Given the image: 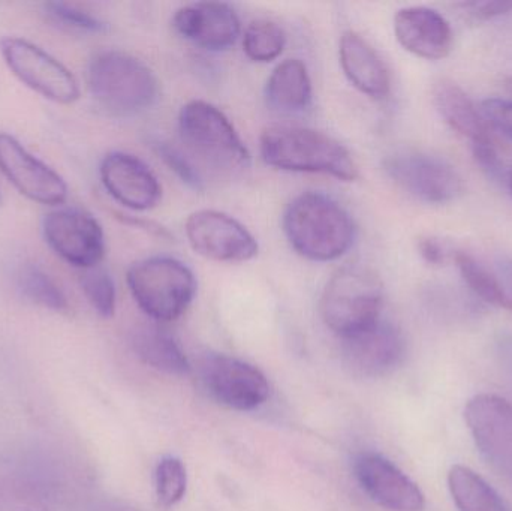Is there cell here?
Returning <instances> with one entry per match:
<instances>
[{
    "label": "cell",
    "mask_w": 512,
    "mask_h": 511,
    "mask_svg": "<svg viewBox=\"0 0 512 511\" xmlns=\"http://www.w3.org/2000/svg\"><path fill=\"white\" fill-rule=\"evenodd\" d=\"M283 231L297 254L318 263L348 254L357 236L351 215L321 192H306L289 203L283 213Z\"/></svg>",
    "instance_id": "6da1fadb"
},
{
    "label": "cell",
    "mask_w": 512,
    "mask_h": 511,
    "mask_svg": "<svg viewBox=\"0 0 512 511\" xmlns=\"http://www.w3.org/2000/svg\"><path fill=\"white\" fill-rule=\"evenodd\" d=\"M265 164L294 173H318L343 182L358 179V167L351 153L324 132L301 126L276 125L259 138Z\"/></svg>",
    "instance_id": "7a4b0ae2"
},
{
    "label": "cell",
    "mask_w": 512,
    "mask_h": 511,
    "mask_svg": "<svg viewBox=\"0 0 512 511\" xmlns=\"http://www.w3.org/2000/svg\"><path fill=\"white\" fill-rule=\"evenodd\" d=\"M87 84L95 101L114 116H135L153 107L159 83L152 69L131 54L101 51L90 60Z\"/></svg>",
    "instance_id": "3957f363"
},
{
    "label": "cell",
    "mask_w": 512,
    "mask_h": 511,
    "mask_svg": "<svg viewBox=\"0 0 512 511\" xmlns=\"http://www.w3.org/2000/svg\"><path fill=\"white\" fill-rule=\"evenodd\" d=\"M126 282L141 311L161 323L182 317L197 294L194 272L177 258L138 261L129 267Z\"/></svg>",
    "instance_id": "277c9868"
},
{
    "label": "cell",
    "mask_w": 512,
    "mask_h": 511,
    "mask_svg": "<svg viewBox=\"0 0 512 511\" xmlns=\"http://www.w3.org/2000/svg\"><path fill=\"white\" fill-rule=\"evenodd\" d=\"M382 306L381 282L360 266L337 270L321 297L322 320L342 339L381 320Z\"/></svg>",
    "instance_id": "5b68a950"
},
{
    "label": "cell",
    "mask_w": 512,
    "mask_h": 511,
    "mask_svg": "<svg viewBox=\"0 0 512 511\" xmlns=\"http://www.w3.org/2000/svg\"><path fill=\"white\" fill-rule=\"evenodd\" d=\"M179 131L192 155L224 171L251 164V153L224 111L207 101L188 102L179 114Z\"/></svg>",
    "instance_id": "8992f818"
},
{
    "label": "cell",
    "mask_w": 512,
    "mask_h": 511,
    "mask_svg": "<svg viewBox=\"0 0 512 511\" xmlns=\"http://www.w3.org/2000/svg\"><path fill=\"white\" fill-rule=\"evenodd\" d=\"M0 54L17 80L42 98L60 105L80 99V84L71 69L29 39L6 36L0 41Z\"/></svg>",
    "instance_id": "52a82bcc"
},
{
    "label": "cell",
    "mask_w": 512,
    "mask_h": 511,
    "mask_svg": "<svg viewBox=\"0 0 512 511\" xmlns=\"http://www.w3.org/2000/svg\"><path fill=\"white\" fill-rule=\"evenodd\" d=\"M48 248L75 269L98 267L105 257V234L95 216L75 207L51 210L42 219Z\"/></svg>",
    "instance_id": "ba28073f"
},
{
    "label": "cell",
    "mask_w": 512,
    "mask_h": 511,
    "mask_svg": "<svg viewBox=\"0 0 512 511\" xmlns=\"http://www.w3.org/2000/svg\"><path fill=\"white\" fill-rule=\"evenodd\" d=\"M200 377L209 395L231 410H256L270 398L265 375L236 357L207 354L200 363Z\"/></svg>",
    "instance_id": "9c48e42d"
},
{
    "label": "cell",
    "mask_w": 512,
    "mask_h": 511,
    "mask_svg": "<svg viewBox=\"0 0 512 511\" xmlns=\"http://www.w3.org/2000/svg\"><path fill=\"white\" fill-rule=\"evenodd\" d=\"M189 245L201 257L219 263H246L258 255L254 234L227 213L198 210L185 225Z\"/></svg>",
    "instance_id": "30bf717a"
},
{
    "label": "cell",
    "mask_w": 512,
    "mask_h": 511,
    "mask_svg": "<svg viewBox=\"0 0 512 511\" xmlns=\"http://www.w3.org/2000/svg\"><path fill=\"white\" fill-rule=\"evenodd\" d=\"M385 171L403 191L424 203H451L465 189L453 165L424 153L403 152L390 156L385 161Z\"/></svg>",
    "instance_id": "8fae6325"
},
{
    "label": "cell",
    "mask_w": 512,
    "mask_h": 511,
    "mask_svg": "<svg viewBox=\"0 0 512 511\" xmlns=\"http://www.w3.org/2000/svg\"><path fill=\"white\" fill-rule=\"evenodd\" d=\"M0 173L33 203L60 206L68 198L65 179L6 132H0Z\"/></svg>",
    "instance_id": "7c38bea8"
},
{
    "label": "cell",
    "mask_w": 512,
    "mask_h": 511,
    "mask_svg": "<svg viewBox=\"0 0 512 511\" xmlns=\"http://www.w3.org/2000/svg\"><path fill=\"white\" fill-rule=\"evenodd\" d=\"M465 420L481 456L501 476L512 480V405L501 396H474Z\"/></svg>",
    "instance_id": "4fadbf2b"
},
{
    "label": "cell",
    "mask_w": 512,
    "mask_h": 511,
    "mask_svg": "<svg viewBox=\"0 0 512 511\" xmlns=\"http://www.w3.org/2000/svg\"><path fill=\"white\" fill-rule=\"evenodd\" d=\"M405 353L402 332L384 318L343 338V363L355 377H384L402 363Z\"/></svg>",
    "instance_id": "5bb4252c"
},
{
    "label": "cell",
    "mask_w": 512,
    "mask_h": 511,
    "mask_svg": "<svg viewBox=\"0 0 512 511\" xmlns=\"http://www.w3.org/2000/svg\"><path fill=\"white\" fill-rule=\"evenodd\" d=\"M99 176L105 191L126 209L146 212L161 201L158 177L131 153L119 150L107 153L99 165Z\"/></svg>",
    "instance_id": "9a60e30c"
},
{
    "label": "cell",
    "mask_w": 512,
    "mask_h": 511,
    "mask_svg": "<svg viewBox=\"0 0 512 511\" xmlns=\"http://www.w3.org/2000/svg\"><path fill=\"white\" fill-rule=\"evenodd\" d=\"M355 479L361 489L379 506L391 511H423L426 498L393 462L375 453H363L355 459Z\"/></svg>",
    "instance_id": "2e32d148"
},
{
    "label": "cell",
    "mask_w": 512,
    "mask_h": 511,
    "mask_svg": "<svg viewBox=\"0 0 512 511\" xmlns=\"http://www.w3.org/2000/svg\"><path fill=\"white\" fill-rule=\"evenodd\" d=\"M174 29L197 47L224 51L239 39L242 26L234 8L228 3L198 2L177 9Z\"/></svg>",
    "instance_id": "e0dca14e"
},
{
    "label": "cell",
    "mask_w": 512,
    "mask_h": 511,
    "mask_svg": "<svg viewBox=\"0 0 512 511\" xmlns=\"http://www.w3.org/2000/svg\"><path fill=\"white\" fill-rule=\"evenodd\" d=\"M397 41L409 53L427 60L450 56L454 35L444 15L427 6H408L394 17Z\"/></svg>",
    "instance_id": "ac0fdd59"
},
{
    "label": "cell",
    "mask_w": 512,
    "mask_h": 511,
    "mask_svg": "<svg viewBox=\"0 0 512 511\" xmlns=\"http://www.w3.org/2000/svg\"><path fill=\"white\" fill-rule=\"evenodd\" d=\"M340 66L349 83L373 99L387 98L390 72L375 48L354 30L343 33L339 42Z\"/></svg>",
    "instance_id": "d6986e66"
},
{
    "label": "cell",
    "mask_w": 512,
    "mask_h": 511,
    "mask_svg": "<svg viewBox=\"0 0 512 511\" xmlns=\"http://www.w3.org/2000/svg\"><path fill=\"white\" fill-rule=\"evenodd\" d=\"M265 98L273 110L297 114L312 102V81L309 71L300 59H286L279 63L265 84Z\"/></svg>",
    "instance_id": "ffe728a7"
},
{
    "label": "cell",
    "mask_w": 512,
    "mask_h": 511,
    "mask_svg": "<svg viewBox=\"0 0 512 511\" xmlns=\"http://www.w3.org/2000/svg\"><path fill=\"white\" fill-rule=\"evenodd\" d=\"M131 345L141 362L170 375H188L191 363L179 342L168 330L155 324H143L132 332Z\"/></svg>",
    "instance_id": "44dd1931"
},
{
    "label": "cell",
    "mask_w": 512,
    "mask_h": 511,
    "mask_svg": "<svg viewBox=\"0 0 512 511\" xmlns=\"http://www.w3.org/2000/svg\"><path fill=\"white\" fill-rule=\"evenodd\" d=\"M435 104L442 119L474 144L492 140L483 117L468 95L453 81L442 80L435 87Z\"/></svg>",
    "instance_id": "7402d4cb"
},
{
    "label": "cell",
    "mask_w": 512,
    "mask_h": 511,
    "mask_svg": "<svg viewBox=\"0 0 512 511\" xmlns=\"http://www.w3.org/2000/svg\"><path fill=\"white\" fill-rule=\"evenodd\" d=\"M57 492L35 474L15 473L0 480V511H59Z\"/></svg>",
    "instance_id": "603a6c76"
},
{
    "label": "cell",
    "mask_w": 512,
    "mask_h": 511,
    "mask_svg": "<svg viewBox=\"0 0 512 511\" xmlns=\"http://www.w3.org/2000/svg\"><path fill=\"white\" fill-rule=\"evenodd\" d=\"M448 488L460 511H511L501 495L474 470L454 465L448 474Z\"/></svg>",
    "instance_id": "cb8c5ba5"
},
{
    "label": "cell",
    "mask_w": 512,
    "mask_h": 511,
    "mask_svg": "<svg viewBox=\"0 0 512 511\" xmlns=\"http://www.w3.org/2000/svg\"><path fill=\"white\" fill-rule=\"evenodd\" d=\"M14 285L20 296L32 305L53 312L68 311L69 303L65 291L39 264L30 261L21 263L14 272Z\"/></svg>",
    "instance_id": "d4e9b609"
},
{
    "label": "cell",
    "mask_w": 512,
    "mask_h": 511,
    "mask_svg": "<svg viewBox=\"0 0 512 511\" xmlns=\"http://www.w3.org/2000/svg\"><path fill=\"white\" fill-rule=\"evenodd\" d=\"M285 45V30L279 24L265 18L249 23L243 33V50L254 62H273L283 53Z\"/></svg>",
    "instance_id": "484cf974"
},
{
    "label": "cell",
    "mask_w": 512,
    "mask_h": 511,
    "mask_svg": "<svg viewBox=\"0 0 512 511\" xmlns=\"http://www.w3.org/2000/svg\"><path fill=\"white\" fill-rule=\"evenodd\" d=\"M454 260H456L460 275L465 279L466 284L484 302L498 306V308H512L511 300L505 294L504 288L492 273L487 272L486 267L481 266L475 258L465 252L456 254Z\"/></svg>",
    "instance_id": "4316f807"
},
{
    "label": "cell",
    "mask_w": 512,
    "mask_h": 511,
    "mask_svg": "<svg viewBox=\"0 0 512 511\" xmlns=\"http://www.w3.org/2000/svg\"><path fill=\"white\" fill-rule=\"evenodd\" d=\"M45 18L57 29L74 33L104 32L105 23L87 9L68 2H45L42 5Z\"/></svg>",
    "instance_id": "83f0119b"
},
{
    "label": "cell",
    "mask_w": 512,
    "mask_h": 511,
    "mask_svg": "<svg viewBox=\"0 0 512 511\" xmlns=\"http://www.w3.org/2000/svg\"><path fill=\"white\" fill-rule=\"evenodd\" d=\"M188 488V474L179 458L165 456L155 471V491L159 506L171 509L183 500Z\"/></svg>",
    "instance_id": "f1b7e54d"
},
{
    "label": "cell",
    "mask_w": 512,
    "mask_h": 511,
    "mask_svg": "<svg viewBox=\"0 0 512 511\" xmlns=\"http://www.w3.org/2000/svg\"><path fill=\"white\" fill-rule=\"evenodd\" d=\"M80 287L96 314L102 318H111L116 312L117 291L114 279L102 267L84 270L80 278Z\"/></svg>",
    "instance_id": "f546056e"
},
{
    "label": "cell",
    "mask_w": 512,
    "mask_h": 511,
    "mask_svg": "<svg viewBox=\"0 0 512 511\" xmlns=\"http://www.w3.org/2000/svg\"><path fill=\"white\" fill-rule=\"evenodd\" d=\"M158 152L165 164L182 179V182L191 188L203 189V177H201L200 171L192 164L191 159L183 155L182 150L168 143H159Z\"/></svg>",
    "instance_id": "4dcf8cb0"
},
{
    "label": "cell",
    "mask_w": 512,
    "mask_h": 511,
    "mask_svg": "<svg viewBox=\"0 0 512 511\" xmlns=\"http://www.w3.org/2000/svg\"><path fill=\"white\" fill-rule=\"evenodd\" d=\"M481 113L496 131L512 141V101L510 99H486L481 104Z\"/></svg>",
    "instance_id": "1f68e13d"
},
{
    "label": "cell",
    "mask_w": 512,
    "mask_h": 511,
    "mask_svg": "<svg viewBox=\"0 0 512 511\" xmlns=\"http://www.w3.org/2000/svg\"><path fill=\"white\" fill-rule=\"evenodd\" d=\"M472 150H474V156L478 164L481 165V168H483L489 176H501L502 170H504V164H502L498 150H496L492 140L474 144Z\"/></svg>",
    "instance_id": "d6a6232c"
},
{
    "label": "cell",
    "mask_w": 512,
    "mask_h": 511,
    "mask_svg": "<svg viewBox=\"0 0 512 511\" xmlns=\"http://www.w3.org/2000/svg\"><path fill=\"white\" fill-rule=\"evenodd\" d=\"M460 6L480 20H490L512 12V2H463Z\"/></svg>",
    "instance_id": "836d02e7"
},
{
    "label": "cell",
    "mask_w": 512,
    "mask_h": 511,
    "mask_svg": "<svg viewBox=\"0 0 512 511\" xmlns=\"http://www.w3.org/2000/svg\"><path fill=\"white\" fill-rule=\"evenodd\" d=\"M418 251H420L421 257L426 263L432 264V266H441L447 260V251L441 242H438L432 237L427 239H421L418 243Z\"/></svg>",
    "instance_id": "e575fe53"
},
{
    "label": "cell",
    "mask_w": 512,
    "mask_h": 511,
    "mask_svg": "<svg viewBox=\"0 0 512 511\" xmlns=\"http://www.w3.org/2000/svg\"><path fill=\"white\" fill-rule=\"evenodd\" d=\"M96 511H138L131 509V507L123 506V504H117V503H105L102 504L101 507H99Z\"/></svg>",
    "instance_id": "d590c367"
},
{
    "label": "cell",
    "mask_w": 512,
    "mask_h": 511,
    "mask_svg": "<svg viewBox=\"0 0 512 511\" xmlns=\"http://www.w3.org/2000/svg\"><path fill=\"white\" fill-rule=\"evenodd\" d=\"M507 87L508 89H510V92L512 93V78H510V80L507 81Z\"/></svg>",
    "instance_id": "8d00e7d4"
},
{
    "label": "cell",
    "mask_w": 512,
    "mask_h": 511,
    "mask_svg": "<svg viewBox=\"0 0 512 511\" xmlns=\"http://www.w3.org/2000/svg\"><path fill=\"white\" fill-rule=\"evenodd\" d=\"M0 203H2V194H0Z\"/></svg>",
    "instance_id": "74e56055"
},
{
    "label": "cell",
    "mask_w": 512,
    "mask_h": 511,
    "mask_svg": "<svg viewBox=\"0 0 512 511\" xmlns=\"http://www.w3.org/2000/svg\"><path fill=\"white\" fill-rule=\"evenodd\" d=\"M510 183H511V191H512V177H511Z\"/></svg>",
    "instance_id": "f35d334b"
}]
</instances>
